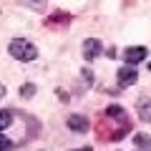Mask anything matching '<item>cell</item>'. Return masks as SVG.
Returning a JSON list of instances; mask_svg holds the SVG:
<instances>
[{"mask_svg": "<svg viewBox=\"0 0 151 151\" xmlns=\"http://www.w3.org/2000/svg\"><path fill=\"white\" fill-rule=\"evenodd\" d=\"M146 55H149V50H146L144 45H129L121 58H124L129 65H136V63H141V60H146Z\"/></svg>", "mask_w": 151, "mask_h": 151, "instance_id": "cell-4", "label": "cell"}, {"mask_svg": "<svg viewBox=\"0 0 151 151\" xmlns=\"http://www.w3.org/2000/svg\"><path fill=\"white\" fill-rule=\"evenodd\" d=\"M60 23H70V15H65V13H55L53 18H48V25H60Z\"/></svg>", "mask_w": 151, "mask_h": 151, "instance_id": "cell-10", "label": "cell"}, {"mask_svg": "<svg viewBox=\"0 0 151 151\" xmlns=\"http://www.w3.org/2000/svg\"><path fill=\"white\" fill-rule=\"evenodd\" d=\"M101 40L98 38H86L83 40V48H81V55H83V60H96L98 55H101Z\"/></svg>", "mask_w": 151, "mask_h": 151, "instance_id": "cell-3", "label": "cell"}, {"mask_svg": "<svg viewBox=\"0 0 151 151\" xmlns=\"http://www.w3.org/2000/svg\"><path fill=\"white\" fill-rule=\"evenodd\" d=\"M43 3H45V0H30V5H35V8H40Z\"/></svg>", "mask_w": 151, "mask_h": 151, "instance_id": "cell-13", "label": "cell"}, {"mask_svg": "<svg viewBox=\"0 0 151 151\" xmlns=\"http://www.w3.org/2000/svg\"><path fill=\"white\" fill-rule=\"evenodd\" d=\"M5 96V86H3V83H0V98Z\"/></svg>", "mask_w": 151, "mask_h": 151, "instance_id": "cell-15", "label": "cell"}, {"mask_svg": "<svg viewBox=\"0 0 151 151\" xmlns=\"http://www.w3.org/2000/svg\"><path fill=\"white\" fill-rule=\"evenodd\" d=\"M35 91H38L35 83H23V86H20V96L23 98H33V96H35Z\"/></svg>", "mask_w": 151, "mask_h": 151, "instance_id": "cell-9", "label": "cell"}, {"mask_svg": "<svg viewBox=\"0 0 151 151\" xmlns=\"http://www.w3.org/2000/svg\"><path fill=\"white\" fill-rule=\"evenodd\" d=\"M8 53L18 60V63H33L38 58V48L35 43H30L28 38H13L8 43Z\"/></svg>", "mask_w": 151, "mask_h": 151, "instance_id": "cell-1", "label": "cell"}, {"mask_svg": "<svg viewBox=\"0 0 151 151\" xmlns=\"http://www.w3.org/2000/svg\"><path fill=\"white\" fill-rule=\"evenodd\" d=\"M70 151H93L91 146H81V149H70Z\"/></svg>", "mask_w": 151, "mask_h": 151, "instance_id": "cell-14", "label": "cell"}, {"mask_svg": "<svg viewBox=\"0 0 151 151\" xmlns=\"http://www.w3.org/2000/svg\"><path fill=\"white\" fill-rule=\"evenodd\" d=\"M65 126H68L70 131H76V134H86V131L91 129V121H88L86 116H81V113H73V116L65 119Z\"/></svg>", "mask_w": 151, "mask_h": 151, "instance_id": "cell-5", "label": "cell"}, {"mask_svg": "<svg viewBox=\"0 0 151 151\" xmlns=\"http://www.w3.org/2000/svg\"><path fill=\"white\" fill-rule=\"evenodd\" d=\"M136 116H139L144 124H149V121H151V96H149V93L141 96L139 101H136Z\"/></svg>", "mask_w": 151, "mask_h": 151, "instance_id": "cell-6", "label": "cell"}, {"mask_svg": "<svg viewBox=\"0 0 151 151\" xmlns=\"http://www.w3.org/2000/svg\"><path fill=\"white\" fill-rule=\"evenodd\" d=\"M134 144L139 146L141 151H151V136L149 134H136L134 136Z\"/></svg>", "mask_w": 151, "mask_h": 151, "instance_id": "cell-7", "label": "cell"}, {"mask_svg": "<svg viewBox=\"0 0 151 151\" xmlns=\"http://www.w3.org/2000/svg\"><path fill=\"white\" fill-rule=\"evenodd\" d=\"M136 81H139V73H136L134 65L126 63L124 68H119V73H116V83H119V88H131Z\"/></svg>", "mask_w": 151, "mask_h": 151, "instance_id": "cell-2", "label": "cell"}, {"mask_svg": "<svg viewBox=\"0 0 151 151\" xmlns=\"http://www.w3.org/2000/svg\"><path fill=\"white\" fill-rule=\"evenodd\" d=\"M13 119H15V113H13L10 108H3V111H0V131L8 129V126H13Z\"/></svg>", "mask_w": 151, "mask_h": 151, "instance_id": "cell-8", "label": "cell"}, {"mask_svg": "<svg viewBox=\"0 0 151 151\" xmlns=\"http://www.w3.org/2000/svg\"><path fill=\"white\" fill-rule=\"evenodd\" d=\"M13 149H15V144L8 136H0V151H13Z\"/></svg>", "mask_w": 151, "mask_h": 151, "instance_id": "cell-11", "label": "cell"}, {"mask_svg": "<svg viewBox=\"0 0 151 151\" xmlns=\"http://www.w3.org/2000/svg\"><path fill=\"white\" fill-rule=\"evenodd\" d=\"M83 81H86V83H93V73H91V70H83Z\"/></svg>", "mask_w": 151, "mask_h": 151, "instance_id": "cell-12", "label": "cell"}]
</instances>
